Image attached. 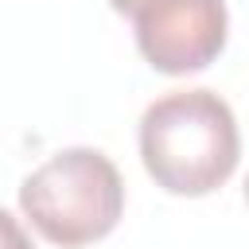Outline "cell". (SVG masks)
Instances as JSON below:
<instances>
[{
	"label": "cell",
	"mask_w": 249,
	"mask_h": 249,
	"mask_svg": "<svg viewBox=\"0 0 249 249\" xmlns=\"http://www.w3.org/2000/svg\"><path fill=\"white\" fill-rule=\"evenodd\" d=\"M0 249H35V245H31V237L23 233L19 218H12L4 206H0Z\"/></svg>",
	"instance_id": "cell-4"
},
{
	"label": "cell",
	"mask_w": 249,
	"mask_h": 249,
	"mask_svg": "<svg viewBox=\"0 0 249 249\" xmlns=\"http://www.w3.org/2000/svg\"><path fill=\"white\" fill-rule=\"evenodd\" d=\"M109 8L132 23L140 54L160 74L206 70L226 47V0H109Z\"/></svg>",
	"instance_id": "cell-3"
},
{
	"label": "cell",
	"mask_w": 249,
	"mask_h": 249,
	"mask_svg": "<svg viewBox=\"0 0 249 249\" xmlns=\"http://www.w3.org/2000/svg\"><path fill=\"white\" fill-rule=\"evenodd\" d=\"M241 156L233 109L214 89H171L140 117L144 171L167 195L202 198L218 191Z\"/></svg>",
	"instance_id": "cell-1"
},
{
	"label": "cell",
	"mask_w": 249,
	"mask_h": 249,
	"mask_svg": "<svg viewBox=\"0 0 249 249\" xmlns=\"http://www.w3.org/2000/svg\"><path fill=\"white\" fill-rule=\"evenodd\" d=\"M245 202H249V179H245Z\"/></svg>",
	"instance_id": "cell-5"
},
{
	"label": "cell",
	"mask_w": 249,
	"mask_h": 249,
	"mask_svg": "<svg viewBox=\"0 0 249 249\" xmlns=\"http://www.w3.org/2000/svg\"><path fill=\"white\" fill-rule=\"evenodd\" d=\"M19 210L51 245H93L124 214V179L105 152L62 148L19 183Z\"/></svg>",
	"instance_id": "cell-2"
}]
</instances>
